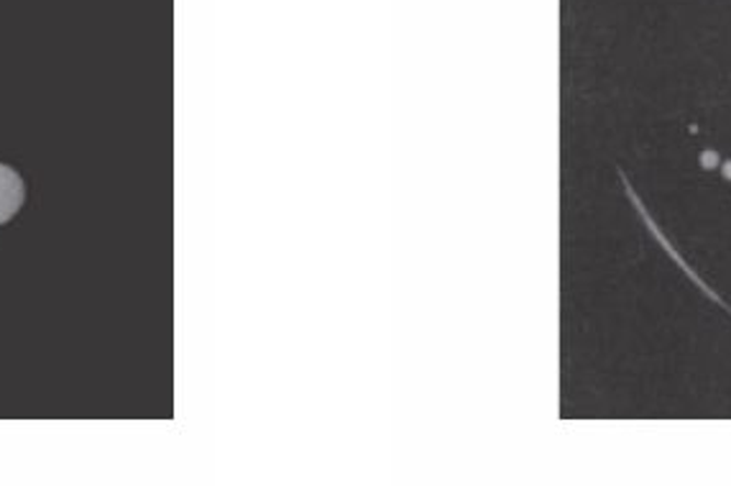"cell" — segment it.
Segmentation results:
<instances>
[{
	"mask_svg": "<svg viewBox=\"0 0 731 486\" xmlns=\"http://www.w3.org/2000/svg\"><path fill=\"white\" fill-rule=\"evenodd\" d=\"M698 161H701L704 169H713V167L721 165V157H719L717 151H701V157H698Z\"/></svg>",
	"mask_w": 731,
	"mask_h": 486,
	"instance_id": "obj_2",
	"label": "cell"
},
{
	"mask_svg": "<svg viewBox=\"0 0 731 486\" xmlns=\"http://www.w3.org/2000/svg\"><path fill=\"white\" fill-rule=\"evenodd\" d=\"M26 200V184L13 167L0 165V226L15 218Z\"/></svg>",
	"mask_w": 731,
	"mask_h": 486,
	"instance_id": "obj_1",
	"label": "cell"
},
{
	"mask_svg": "<svg viewBox=\"0 0 731 486\" xmlns=\"http://www.w3.org/2000/svg\"><path fill=\"white\" fill-rule=\"evenodd\" d=\"M721 174H724V180H731V159H727L724 165H721Z\"/></svg>",
	"mask_w": 731,
	"mask_h": 486,
	"instance_id": "obj_3",
	"label": "cell"
}]
</instances>
